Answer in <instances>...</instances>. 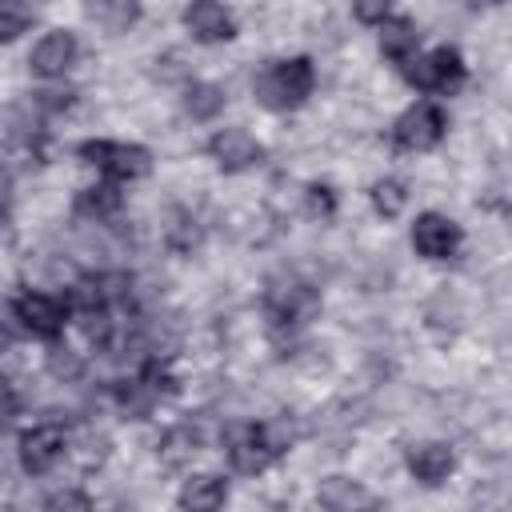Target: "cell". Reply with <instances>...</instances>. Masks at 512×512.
Wrapping results in <instances>:
<instances>
[{
  "label": "cell",
  "instance_id": "cell-1",
  "mask_svg": "<svg viewBox=\"0 0 512 512\" xmlns=\"http://www.w3.org/2000/svg\"><path fill=\"white\" fill-rule=\"evenodd\" d=\"M252 88H256V96H260L264 108H296L312 92V60L308 56H292V60L268 64L256 76Z\"/></svg>",
  "mask_w": 512,
  "mask_h": 512
},
{
  "label": "cell",
  "instance_id": "cell-2",
  "mask_svg": "<svg viewBox=\"0 0 512 512\" xmlns=\"http://www.w3.org/2000/svg\"><path fill=\"white\" fill-rule=\"evenodd\" d=\"M80 156L88 164H96L100 172H108L112 180H136L152 168V156L148 148L140 144H108V140H84L80 144Z\"/></svg>",
  "mask_w": 512,
  "mask_h": 512
},
{
  "label": "cell",
  "instance_id": "cell-3",
  "mask_svg": "<svg viewBox=\"0 0 512 512\" xmlns=\"http://www.w3.org/2000/svg\"><path fill=\"white\" fill-rule=\"evenodd\" d=\"M320 312V296L308 284H276L268 292V316L276 328H300Z\"/></svg>",
  "mask_w": 512,
  "mask_h": 512
},
{
  "label": "cell",
  "instance_id": "cell-4",
  "mask_svg": "<svg viewBox=\"0 0 512 512\" xmlns=\"http://www.w3.org/2000/svg\"><path fill=\"white\" fill-rule=\"evenodd\" d=\"M12 316L20 320V328L24 332H32V336H44V340H52V336H60V328H64V316H68V308L60 304V300H52V296H44V292H24L16 304H12Z\"/></svg>",
  "mask_w": 512,
  "mask_h": 512
},
{
  "label": "cell",
  "instance_id": "cell-5",
  "mask_svg": "<svg viewBox=\"0 0 512 512\" xmlns=\"http://www.w3.org/2000/svg\"><path fill=\"white\" fill-rule=\"evenodd\" d=\"M440 136H444V112L436 104H416L396 120V144L400 148L424 152V148H436Z\"/></svg>",
  "mask_w": 512,
  "mask_h": 512
},
{
  "label": "cell",
  "instance_id": "cell-6",
  "mask_svg": "<svg viewBox=\"0 0 512 512\" xmlns=\"http://www.w3.org/2000/svg\"><path fill=\"white\" fill-rule=\"evenodd\" d=\"M412 244H416L420 256L444 260V256H452V252L460 248V228H456L448 216H440V212H424V216H416V224H412Z\"/></svg>",
  "mask_w": 512,
  "mask_h": 512
},
{
  "label": "cell",
  "instance_id": "cell-7",
  "mask_svg": "<svg viewBox=\"0 0 512 512\" xmlns=\"http://www.w3.org/2000/svg\"><path fill=\"white\" fill-rule=\"evenodd\" d=\"M64 456V432L56 424H36L20 436V464L32 476H44Z\"/></svg>",
  "mask_w": 512,
  "mask_h": 512
},
{
  "label": "cell",
  "instance_id": "cell-8",
  "mask_svg": "<svg viewBox=\"0 0 512 512\" xmlns=\"http://www.w3.org/2000/svg\"><path fill=\"white\" fill-rule=\"evenodd\" d=\"M208 152L216 156V164H220L224 172H244V168L260 164V156H264V148H260L244 128H220V132L208 140Z\"/></svg>",
  "mask_w": 512,
  "mask_h": 512
},
{
  "label": "cell",
  "instance_id": "cell-9",
  "mask_svg": "<svg viewBox=\"0 0 512 512\" xmlns=\"http://www.w3.org/2000/svg\"><path fill=\"white\" fill-rule=\"evenodd\" d=\"M184 24L196 40L204 44H216V40H228L232 36V16L224 12L220 0H188L184 8Z\"/></svg>",
  "mask_w": 512,
  "mask_h": 512
},
{
  "label": "cell",
  "instance_id": "cell-10",
  "mask_svg": "<svg viewBox=\"0 0 512 512\" xmlns=\"http://www.w3.org/2000/svg\"><path fill=\"white\" fill-rule=\"evenodd\" d=\"M76 60V36L72 32H48L32 48V72L36 76H64Z\"/></svg>",
  "mask_w": 512,
  "mask_h": 512
},
{
  "label": "cell",
  "instance_id": "cell-11",
  "mask_svg": "<svg viewBox=\"0 0 512 512\" xmlns=\"http://www.w3.org/2000/svg\"><path fill=\"white\" fill-rule=\"evenodd\" d=\"M408 472L420 484H440L452 472V448L448 444H420L408 452Z\"/></svg>",
  "mask_w": 512,
  "mask_h": 512
},
{
  "label": "cell",
  "instance_id": "cell-12",
  "mask_svg": "<svg viewBox=\"0 0 512 512\" xmlns=\"http://www.w3.org/2000/svg\"><path fill=\"white\" fill-rule=\"evenodd\" d=\"M320 504L332 508V512H352V508H372V496H368L356 480L328 476V480L320 484Z\"/></svg>",
  "mask_w": 512,
  "mask_h": 512
},
{
  "label": "cell",
  "instance_id": "cell-13",
  "mask_svg": "<svg viewBox=\"0 0 512 512\" xmlns=\"http://www.w3.org/2000/svg\"><path fill=\"white\" fill-rule=\"evenodd\" d=\"M136 0H88V20L104 32H128L136 24Z\"/></svg>",
  "mask_w": 512,
  "mask_h": 512
},
{
  "label": "cell",
  "instance_id": "cell-14",
  "mask_svg": "<svg viewBox=\"0 0 512 512\" xmlns=\"http://www.w3.org/2000/svg\"><path fill=\"white\" fill-rule=\"evenodd\" d=\"M228 496V484L220 476H192L184 488H180V508H196V512H212L220 508Z\"/></svg>",
  "mask_w": 512,
  "mask_h": 512
},
{
  "label": "cell",
  "instance_id": "cell-15",
  "mask_svg": "<svg viewBox=\"0 0 512 512\" xmlns=\"http://www.w3.org/2000/svg\"><path fill=\"white\" fill-rule=\"evenodd\" d=\"M228 460H232V468H240V472H260L272 456L260 448V440H256L252 428H240V432H232V440H228Z\"/></svg>",
  "mask_w": 512,
  "mask_h": 512
},
{
  "label": "cell",
  "instance_id": "cell-16",
  "mask_svg": "<svg viewBox=\"0 0 512 512\" xmlns=\"http://www.w3.org/2000/svg\"><path fill=\"white\" fill-rule=\"evenodd\" d=\"M428 60H432V88L436 92H452L464 84V60L456 48H436Z\"/></svg>",
  "mask_w": 512,
  "mask_h": 512
},
{
  "label": "cell",
  "instance_id": "cell-17",
  "mask_svg": "<svg viewBox=\"0 0 512 512\" xmlns=\"http://www.w3.org/2000/svg\"><path fill=\"white\" fill-rule=\"evenodd\" d=\"M416 48V28L408 20H384L380 28V52L392 60H408Z\"/></svg>",
  "mask_w": 512,
  "mask_h": 512
},
{
  "label": "cell",
  "instance_id": "cell-18",
  "mask_svg": "<svg viewBox=\"0 0 512 512\" xmlns=\"http://www.w3.org/2000/svg\"><path fill=\"white\" fill-rule=\"evenodd\" d=\"M220 108H224V88H216V84H188V92H184V112H188L192 120H212Z\"/></svg>",
  "mask_w": 512,
  "mask_h": 512
},
{
  "label": "cell",
  "instance_id": "cell-19",
  "mask_svg": "<svg viewBox=\"0 0 512 512\" xmlns=\"http://www.w3.org/2000/svg\"><path fill=\"white\" fill-rule=\"evenodd\" d=\"M116 208H120V192H116V184H92V188H84V192L76 196V212L96 216V220L112 216Z\"/></svg>",
  "mask_w": 512,
  "mask_h": 512
},
{
  "label": "cell",
  "instance_id": "cell-20",
  "mask_svg": "<svg viewBox=\"0 0 512 512\" xmlns=\"http://www.w3.org/2000/svg\"><path fill=\"white\" fill-rule=\"evenodd\" d=\"M252 432H256V440H260V448H264L268 456H280V452H288V448H292V440H296V428H292L284 416H272V420L256 424Z\"/></svg>",
  "mask_w": 512,
  "mask_h": 512
},
{
  "label": "cell",
  "instance_id": "cell-21",
  "mask_svg": "<svg viewBox=\"0 0 512 512\" xmlns=\"http://www.w3.org/2000/svg\"><path fill=\"white\" fill-rule=\"evenodd\" d=\"M372 204L380 216H400V208L408 204V192L400 180H376L372 184Z\"/></svg>",
  "mask_w": 512,
  "mask_h": 512
},
{
  "label": "cell",
  "instance_id": "cell-22",
  "mask_svg": "<svg viewBox=\"0 0 512 512\" xmlns=\"http://www.w3.org/2000/svg\"><path fill=\"white\" fill-rule=\"evenodd\" d=\"M28 24H32V8H24L20 0H0V36L4 40H16Z\"/></svg>",
  "mask_w": 512,
  "mask_h": 512
},
{
  "label": "cell",
  "instance_id": "cell-23",
  "mask_svg": "<svg viewBox=\"0 0 512 512\" xmlns=\"http://www.w3.org/2000/svg\"><path fill=\"white\" fill-rule=\"evenodd\" d=\"M196 444H200V436L192 428H176V432H168L160 456H164V464H180V460H188L196 452Z\"/></svg>",
  "mask_w": 512,
  "mask_h": 512
},
{
  "label": "cell",
  "instance_id": "cell-24",
  "mask_svg": "<svg viewBox=\"0 0 512 512\" xmlns=\"http://www.w3.org/2000/svg\"><path fill=\"white\" fill-rule=\"evenodd\" d=\"M196 224L184 216V212H176V220H172V228H168V244L176 248V252H192L196 248Z\"/></svg>",
  "mask_w": 512,
  "mask_h": 512
},
{
  "label": "cell",
  "instance_id": "cell-25",
  "mask_svg": "<svg viewBox=\"0 0 512 512\" xmlns=\"http://www.w3.org/2000/svg\"><path fill=\"white\" fill-rule=\"evenodd\" d=\"M68 100H72L68 88H44V92H32V108H36V112H60V108H68Z\"/></svg>",
  "mask_w": 512,
  "mask_h": 512
},
{
  "label": "cell",
  "instance_id": "cell-26",
  "mask_svg": "<svg viewBox=\"0 0 512 512\" xmlns=\"http://www.w3.org/2000/svg\"><path fill=\"white\" fill-rule=\"evenodd\" d=\"M352 8H356V20H364V24H384L392 0H352Z\"/></svg>",
  "mask_w": 512,
  "mask_h": 512
},
{
  "label": "cell",
  "instance_id": "cell-27",
  "mask_svg": "<svg viewBox=\"0 0 512 512\" xmlns=\"http://www.w3.org/2000/svg\"><path fill=\"white\" fill-rule=\"evenodd\" d=\"M308 208H312V216H332V208H336L332 188L328 184H312L308 188Z\"/></svg>",
  "mask_w": 512,
  "mask_h": 512
},
{
  "label": "cell",
  "instance_id": "cell-28",
  "mask_svg": "<svg viewBox=\"0 0 512 512\" xmlns=\"http://www.w3.org/2000/svg\"><path fill=\"white\" fill-rule=\"evenodd\" d=\"M48 368L56 372V376H76L80 372V360H76V352H68V348H52V356H48Z\"/></svg>",
  "mask_w": 512,
  "mask_h": 512
},
{
  "label": "cell",
  "instance_id": "cell-29",
  "mask_svg": "<svg viewBox=\"0 0 512 512\" xmlns=\"http://www.w3.org/2000/svg\"><path fill=\"white\" fill-rule=\"evenodd\" d=\"M44 508H88V496H80V492H56V496L44 500Z\"/></svg>",
  "mask_w": 512,
  "mask_h": 512
}]
</instances>
